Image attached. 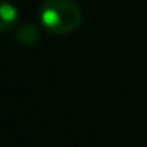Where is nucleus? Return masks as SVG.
Segmentation results:
<instances>
[{"label":"nucleus","mask_w":147,"mask_h":147,"mask_svg":"<svg viewBox=\"0 0 147 147\" xmlns=\"http://www.w3.org/2000/svg\"><path fill=\"white\" fill-rule=\"evenodd\" d=\"M38 29H36L33 24H24L18 29L16 32V40L24 46H30V45H35L38 41Z\"/></svg>","instance_id":"obj_3"},{"label":"nucleus","mask_w":147,"mask_h":147,"mask_svg":"<svg viewBox=\"0 0 147 147\" xmlns=\"http://www.w3.org/2000/svg\"><path fill=\"white\" fill-rule=\"evenodd\" d=\"M19 22V11L7 0H0V33L11 32Z\"/></svg>","instance_id":"obj_2"},{"label":"nucleus","mask_w":147,"mask_h":147,"mask_svg":"<svg viewBox=\"0 0 147 147\" xmlns=\"http://www.w3.org/2000/svg\"><path fill=\"white\" fill-rule=\"evenodd\" d=\"M45 30L55 35L71 33L82 22V10L74 0H45L40 7Z\"/></svg>","instance_id":"obj_1"}]
</instances>
